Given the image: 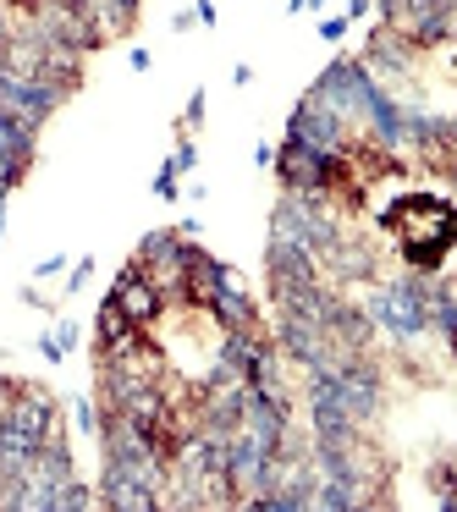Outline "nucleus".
<instances>
[{
  "label": "nucleus",
  "mask_w": 457,
  "mask_h": 512,
  "mask_svg": "<svg viewBox=\"0 0 457 512\" xmlns=\"http://www.w3.org/2000/svg\"><path fill=\"white\" fill-rule=\"evenodd\" d=\"M430 292H435V276H419V270L369 281L364 309H369V320H375V331L391 336V347H397V353H408V347L424 342V336H435V325H430Z\"/></svg>",
  "instance_id": "obj_1"
},
{
  "label": "nucleus",
  "mask_w": 457,
  "mask_h": 512,
  "mask_svg": "<svg viewBox=\"0 0 457 512\" xmlns=\"http://www.w3.org/2000/svg\"><path fill=\"white\" fill-rule=\"evenodd\" d=\"M276 468H281V452H270L254 430H232V441H226V479H232L237 507L276 485Z\"/></svg>",
  "instance_id": "obj_2"
},
{
  "label": "nucleus",
  "mask_w": 457,
  "mask_h": 512,
  "mask_svg": "<svg viewBox=\"0 0 457 512\" xmlns=\"http://www.w3.org/2000/svg\"><path fill=\"white\" fill-rule=\"evenodd\" d=\"M199 287H204V309L215 314V325H221V331H237V325H259L254 298H248V287L237 281V270L226 265V259H215V254L204 259Z\"/></svg>",
  "instance_id": "obj_3"
},
{
  "label": "nucleus",
  "mask_w": 457,
  "mask_h": 512,
  "mask_svg": "<svg viewBox=\"0 0 457 512\" xmlns=\"http://www.w3.org/2000/svg\"><path fill=\"white\" fill-rule=\"evenodd\" d=\"M287 144L336 149V155H347V149H353V127H347L331 105L314 100V94H298V105L287 111Z\"/></svg>",
  "instance_id": "obj_4"
},
{
  "label": "nucleus",
  "mask_w": 457,
  "mask_h": 512,
  "mask_svg": "<svg viewBox=\"0 0 457 512\" xmlns=\"http://www.w3.org/2000/svg\"><path fill=\"white\" fill-rule=\"evenodd\" d=\"M0 100L12 105L17 116H28L34 127H45L50 116H56L61 105L72 100V89H67V83H50V78H34V72L0 67Z\"/></svg>",
  "instance_id": "obj_5"
},
{
  "label": "nucleus",
  "mask_w": 457,
  "mask_h": 512,
  "mask_svg": "<svg viewBox=\"0 0 457 512\" xmlns=\"http://www.w3.org/2000/svg\"><path fill=\"white\" fill-rule=\"evenodd\" d=\"M243 430H254L270 452H287V441H292V397H287V386H248Z\"/></svg>",
  "instance_id": "obj_6"
},
{
  "label": "nucleus",
  "mask_w": 457,
  "mask_h": 512,
  "mask_svg": "<svg viewBox=\"0 0 457 512\" xmlns=\"http://www.w3.org/2000/svg\"><path fill=\"white\" fill-rule=\"evenodd\" d=\"M320 276H325V265H320V254H314V248L292 243V237H270V248H265L270 303H276V298H287L292 287H303V281H320Z\"/></svg>",
  "instance_id": "obj_7"
},
{
  "label": "nucleus",
  "mask_w": 457,
  "mask_h": 512,
  "mask_svg": "<svg viewBox=\"0 0 457 512\" xmlns=\"http://www.w3.org/2000/svg\"><path fill=\"white\" fill-rule=\"evenodd\" d=\"M111 298L122 303V314L138 325V331H144V325H155L160 314H166V303H171V298H166V287H160V281L149 276V265H144V259H133V265H127L122 276H116Z\"/></svg>",
  "instance_id": "obj_8"
},
{
  "label": "nucleus",
  "mask_w": 457,
  "mask_h": 512,
  "mask_svg": "<svg viewBox=\"0 0 457 512\" xmlns=\"http://www.w3.org/2000/svg\"><path fill=\"white\" fill-rule=\"evenodd\" d=\"M303 397H309V435L320 446H364V424H358L331 391H320V386L303 380Z\"/></svg>",
  "instance_id": "obj_9"
},
{
  "label": "nucleus",
  "mask_w": 457,
  "mask_h": 512,
  "mask_svg": "<svg viewBox=\"0 0 457 512\" xmlns=\"http://www.w3.org/2000/svg\"><path fill=\"white\" fill-rule=\"evenodd\" d=\"M276 347H281V358H287V364L314 369L336 342L320 331V325H309V320H298V314H281V309H276Z\"/></svg>",
  "instance_id": "obj_10"
},
{
  "label": "nucleus",
  "mask_w": 457,
  "mask_h": 512,
  "mask_svg": "<svg viewBox=\"0 0 457 512\" xmlns=\"http://www.w3.org/2000/svg\"><path fill=\"white\" fill-rule=\"evenodd\" d=\"M358 61H364V67L375 72L380 83H386V78H413V67H419V50H413L408 39L397 34V28L375 23V34H369V50H364Z\"/></svg>",
  "instance_id": "obj_11"
},
{
  "label": "nucleus",
  "mask_w": 457,
  "mask_h": 512,
  "mask_svg": "<svg viewBox=\"0 0 457 512\" xmlns=\"http://www.w3.org/2000/svg\"><path fill=\"white\" fill-rule=\"evenodd\" d=\"M325 336H331L336 347H353V353H369V342H375V320H369L364 303H353L347 292H336L331 314H325Z\"/></svg>",
  "instance_id": "obj_12"
},
{
  "label": "nucleus",
  "mask_w": 457,
  "mask_h": 512,
  "mask_svg": "<svg viewBox=\"0 0 457 512\" xmlns=\"http://www.w3.org/2000/svg\"><path fill=\"white\" fill-rule=\"evenodd\" d=\"M320 265L336 276V287H369V281H380V254L369 243H353V237H342Z\"/></svg>",
  "instance_id": "obj_13"
},
{
  "label": "nucleus",
  "mask_w": 457,
  "mask_h": 512,
  "mask_svg": "<svg viewBox=\"0 0 457 512\" xmlns=\"http://www.w3.org/2000/svg\"><path fill=\"white\" fill-rule=\"evenodd\" d=\"M430 325L446 347H452V364H457V287L435 276V292H430Z\"/></svg>",
  "instance_id": "obj_14"
},
{
  "label": "nucleus",
  "mask_w": 457,
  "mask_h": 512,
  "mask_svg": "<svg viewBox=\"0 0 457 512\" xmlns=\"http://www.w3.org/2000/svg\"><path fill=\"white\" fill-rule=\"evenodd\" d=\"M72 347H78V325H72V320H50V331L34 342V353L45 358V364H61Z\"/></svg>",
  "instance_id": "obj_15"
},
{
  "label": "nucleus",
  "mask_w": 457,
  "mask_h": 512,
  "mask_svg": "<svg viewBox=\"0 0 457 512\" xmlns=\"http://www.w3.org/2000/svg\"><path fill=\"white\" fill-rule=\"evenodd\" d=\"M177 177H182V166L166 155V160H160V171H155V199H177V193H182Z\"/></svg>",
  "instance_id": "obj_16"
},
{
  "label": "nucleus",
  "mask_w": 457,
  "mask_h": 512,
  "mask_svg": "<svg viewBox=\"0 0 457 512\" xmlns=\"http://www.w3.org/2000/svg\"><path fill=\"white\" fill-rule=\"evenodd\" d=\"M72 419H78V430L89 435V441H100V408H94L89 397H72Z\"/></svg>",
  "instance_id": "obj_17"
},
{
  "label": "nucleus",
  "mask_w": 457,
  "mask_h": 512,
  "mask_svg": "<svg viewBox=\"0 0 457 512\" xmlns=\"http://www.w3.org/2000/svg\"><path fill=\"white\" fill-rule=\"evenodd\" d=\"M89 281H94V254H83V259H78V265H72V270H67V292H72V298H78V292H83V287H89Z\"/></svg>",
  "instance_id": "obj_18"
},
{
  "label": "nucleus",
  "mask_w": 457,
  "mask_h": 512,
  "mask_svg": "<svg viewBox=\"0 0 457 512\" xmlns=\"http://www.w3.org/2000/svg\"><path fill=\"white\" fill-rule=\"evenodd\" d=\"M171 160H177L182 171H199V144H193V133L177 138V149H171Z\"/></svg>",
  "instance_id": "obj_19"
},
{
  "label": "nucleus",
  "mask_w": 457,
  "mask_h": 512,
  "mask_svg": "<svg viewBox=\"0 0 457 512\" xmlns=\"http://www.w3.org/2000/svg\"><path fill=\"white\" fill-rule=\"evenodd\" d=\"M204 111H210V100H204V89H193V94H188V105H182V127H199V122H204Z\"/></svg>",
  "instance_id": "obj_20"
},
{
  "label": "nucleus",
  "mask_w": 457,
  "mask_h": 512,
  "mask_svg": "<svg viewBox=\"0 0 457 512\" xmlns=\"http://www.w3.org/2000/svg\"><path fill=\"white\" fill-rule=\"evenodd\" d=\"M347 28H353V23H347V12H336V17H320V39H325V45H336V39H347Z\"/></svg>",
  "instance_id": "obj_21"
},
{
  "label": "nucleus",
  "mask_w": 457,
  "mask_h": 512,
  "mask_svg": "<svg viewBox=\"0 0 457 512\" xmlns=\"http://www.w3.org/2000/svg\"><path fill=\"white\" fill-rule=\"evenodd\" d=\"M408 6H413V0H375V12H380V23H386V28H397V17L408 12Z\"/></svg>",
  "instance_id": "obj_22"
},
{
  "label": "nucleus",
  "mask_w": 457,
  "mask_h": 512,
  "mask_svg": "<svg viewBox=\"0 0 457 512\" xmlns=\"http://www.w3.org/2000/svg\"><path fill=\"white\" fill-rule=\"evenodd\" d=\"M67 265H72L67 254H50L45 265H34V276H39V281H50V276H61V270H67Z\"/></svg>",
  "instance_id": "obj_23"
},
{
  "label": "nucleus",
  "mask_w": 457,
  "mask_h": 512,
  "mask_svg": "<svg viewBox=\"0 0 457 512\" xmlns=\"http://www.w3.org/2000/svg\"><path fill=\"white\" fill-rule=\"evenodd\" d=\"M12 39H17V28L6 23V12H0V67H6V61H12Z\"/></svg>",
  "instance_id": "obj_24"
},
{
  "label": "nucleus",
  "mask_w": 457,
  "mask_h": 512,
  "mask_svg": "<svg viewBox=\"0 0 457 512\" xmlns=\"http://www.w3.org/2000/svg\"><path fill=\"white\" fill-rule=\"evenodd\" d=\"M193 17H199L204 28H215V17H221V12H215V0H193Z\"/></svg>",
  "instance_id": "obj_25"
},
{
  "label": "nucleus",
  "mask_w": 457,
  "mask_h": 512,
  "mask_svg": "<svg viewBox=\"0 0 457 512\" xmlns=\"http://www.w3.org/2000/svg\"><path fill=\"white\" fill-rule=\"evenodd\" d=\"M375 12V0H347V23H358V17Z\"/></svg>",
  "instance_id": "obj_26"
},
{
  "label": "nucleus",
  "mask_w": 457,
  "mask_h": 512,
  "mask_svg": "<svg viewBox=\"0 0 457 512\" xmlns=\"http://www.w3.org/2000/svg\"><path fill=\"white\" fill-rule=\"evenodd\" d=\"M441 177H446V188H452V199H457V155L441 160Z\"/></svg>",
  "instance_id": "obj_27"
},
{
  "label": "nucleus",
  "mask_w": 457,
  "mask_h": 512,
  "mask_svg": "<svg viewBox=\"0 0 457 512\" xmlns=\"http://www.w3.org/2000/svg\"><path fill=\"white\" fill-rule=\"evenodd\" d=\"M232 83H237V89H248V83H254V67H248V61H237V67H232Z\"/></svg>",
  "instance_id": "obj_28"
},
{
  "label": "nucleus",
  "mask_w": 457,
  "mask_h": 512,
  "mask_svg": "<svg viewBox=\"0 0 457 512\" xmlns=\"http://www.w3.org/2000/svg\"><path fill=\"white\" fill-rule=\"evenodd\" d=\"M127 61H133V72H149V67H155V56H149L144 45H138V50H133V56H127Z\"/></svg>",
  "instance_id": "obj_29"
},
{
  "label": "nucleus",
  "mask_w": 457,
  "mask_h": 512,
  "mask_svg": "<svg viewBox=\"0 0 457 512\" xmlns=\"http://www.w3.org/2000/svg\"><path fill=\"white\" fill-rule=\"evenodd\" d=\"M320 6H325V0H287V12H292V17H298V12H320Z\"/></svg>",
  "instance_id": "obj_30"
},
{
  "label": "nucleus",
  "mask_w": 457,
  "mask_h": 512,
  "mask_svg": "<svg viewBox=\"0 0 457 512\" xmlns=\"http://www.w3.org/2000/svg\"><path fill=\"white\" fill-rule=\"evenodd\" d=\"M0 237H6V204H0Z\"/></svg>",
  "instance_id": "obj_31"
},
{
  "label": "nucleus",
  "mask_w": 457,
  "mask_h": 512,
  "mask_svg": "<svg viewBox=\"0 0 457 512\" xmlns=\"http://www.w3.org/2000/svg\"><path fill=\"white\" fill-rule=\"evenodd\" d=\"M452 287H457V270H452Z\"/></svg>",
  "instance_id": "obj_32"
}]
</instances>
